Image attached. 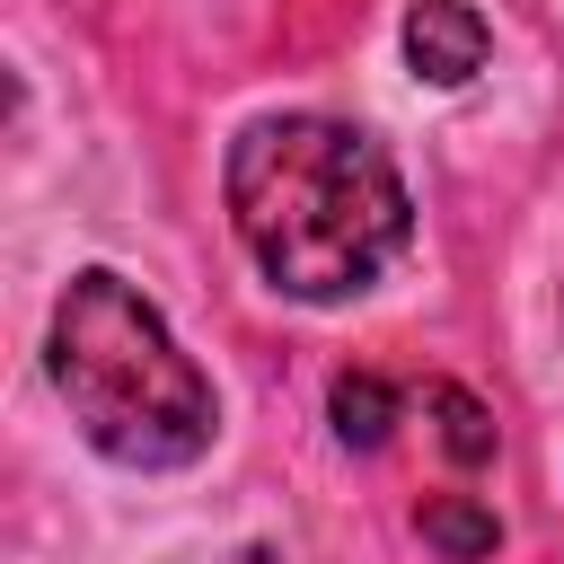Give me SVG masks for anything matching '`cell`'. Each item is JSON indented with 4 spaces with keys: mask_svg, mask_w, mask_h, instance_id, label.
Returning a JSON list of instances; mask_svg holds the SVG:
<instances>
[{
    "mask_svg": "<svg viewBox=\"0 0 564 564\" xmlns=\"http://www.w3.org/2000/svg\"><path fill=\"white\" fill-rule=\"evenodd\" d=\"M229 220L291 300H352L405 247L414 203L370 132L335 115H264L229 150Z\"/></svg>",
    "mask_w": 564,
    "mask_h": 564,
    "instance_id": "6da1fadb",
    "label": "cell"
},
{
    "mask_svg": "<svg viewBox=\"0 0 564 564\" xmlns=\"http://www.w3.org/2000/svg\"><path fill=\"white\" fill-rule=\"evenodd\" d=\"M53 388L123 467H185L212 441V379L123 273H79L53 308Z\"/></svg>",
    "mask_w": 564,
    "mask_h": 564,
    "instance_id": "7a4b0ae2",
    "label": "cell"
},
{
    "mask_svg": "<svg viewBox=\"0 0 564 564\" xmlns=\"http://www.w3.org/2000/svg\"><path fill=\"white\" fill-rule=\"evenodd\" d=\"M405 62L441 88H458L476 62H485V18L476 0H414L405 9Z\"/></svg>",
    "mask_w": 564,
    "mask_h": 564,
    "instance_id": "3957f363",
    "label": "cell"
},
{
    "mask_svg": "<svg viewBox=\"0 0 564 564\" xmlns=\"http://www.w3.org/2000/svg\"><path fill=\"white\" fill-rule=\"evenodd\" d=\"M423 414H441V441H449V458H458V467H485V458H494V414H485L467 388L432 379V388H423Z\"/></svg>",
    "mask_w": 564,
    "mask_h": 564,
    "instance_id": "277c9868",
    "label": "cell"
},
{
    "mask_svg": "<svg viewBox=\"0 0 564 564\" xmlns=\"http://www.w3.org/2000/svg\"><path fill=\"white\" fill-rule=\"evenodd\" d=\"M388 414H397V397H388L370 370H344V379H335V432H344V441L379 449V441H388Z\"/></svg>",
    "mask_w": 564,
    "mask_h": 564,
    "instance_id": "5b68a950",
    "label": "cell"
},
{
    "mask_svg": "<svg viewBox=\"0 0 564 564\" xmlns=\"http://www.w3.org/2000/svg\"><path fill=\"white\" fill-rule=\"evenodd\" d=\"M423 529H432L458 564H467V555H494V538H502V529H494V511H476V502H432V511H423Z\"/></svg>",
    "mask_w": 564,
    "mask_h": 564,
    "instance_id": "8992f818",
    "label": "cell"
}]
</instances>
